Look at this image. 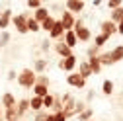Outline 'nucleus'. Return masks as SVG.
I'll use <instances>...</instances> for the list:
<instances>
[{"label":"nucleus","mask_w":123,"mask_h":121,"mask_svg":"<svg viewBox=\"0 0 123 121\" xmlns=\"http://www.w3.org/2000/svg\"><path fill=\"white\" fill-rule=\"evenodd\" d=\"M4 117V111H2V108H0V119H2Z\"/></svg>","instance_id":"a18cd8bd"},{"label":"nucleus","mask_w":123,"mask_h":121,"mask_svg":"<svg viewBox=\"0 0 123 121\" xmlns=\"http://www.w3.org/2000/svg\"><path fill=\"white\" fill-rule=\"evenodd\" d=\"M67 84H68V86H72V88H78V90H82V88L86 86V80L80 76L78 72H70L68 76H67Z\"/></svg>","instance_id":"39448f33"},{"label":"nucleus","mask_w":123,"mask_h":121,"mask_svg":"<svg viewBox=\"0 0 123 121\" xmlns=\"http://www.w3.org/2000/svg\"><path fill=\"white\" fill-rule=\"evenodd\" d=\"M12 24L16 25L18 33H27V18H25V14H18V16H14L12 18Z\"/></svg>","instance_id":"0eeeda50"},{"label":"nucleus","mask_w":123,"mask_h":121,"mask_svg":"<svg viewBox=\"0 0 123 121\" xmlns=\"http://www.w3.org/2000/svg\"><path fill=\"white\" fill-rule=\"evenodd\" d=\"M63 41L68 45L70 49H74V45L78 43V39H76V33H74V29H70V31H67L65 33V37H63Z\"/></svg>","instance_id":"dca6fc26"},{"label":"nucleus","mask_w":123,"mask_h":121,"mask_svg":"<svg viewBox=\"0 0 123 121\" xmlns=\"http://www.w3.org/2000/svg\"><path fill=\"white\" fill-rule=\"evenodd\" d=\"M100 63H102V67H110V65H113L110 51H107V53H100Z\"/></svg>","instance_id":"a878e982"},{"label":"nucleus","mask_w":123,"mask_h":121,"mask_svg":"<svg viewBox=\"0 0 123 121\" xmlns=\"http://www.w3.org/2000/svg\"><path fill=\"white\" fill-rule=\"evenodd\" d=\"M49 47H51V41H49V39H43V41H41V49H43V51H49Z\"/></svg>","instance_id":"58836bf2"},{"label":"nucleus","mask_w":123,"mask_h":121,"mask_svg":"<svg viewBox=\"0 0 123 121\" xmlns=\"http://www.w3.org/2000/svg\"><path fill=\"white\" fill-rule=\"evenodd\" d=\"M88 65H90V68H92V74H100V72H102L100 57H96V59H88Z\"/></svg>","instance_id":"6ab92c4d"},{"label":"nucleus","mask_w":123,"mask_h":121,"mask_svg":"<svg viewBox=\"0 0 123 121\" xmlns=\"http://www.w3.org/2000/svg\"><path fill=\"white\" fill-rule=\"evenodd\" d=\"M65 33H67V31H65L63 24H61V22L57 20V24L53 25V29L49 31V37H51V39H63V37H65Z\"/></svg>","instance_id":"9d476101"},{"label":"nucleus","mask_w":123,"mask_h":121,"mask_svg":"<svg viewBox=\"0 0 123 121\" xmlns=\"http://www.w3.org/2000/svg\"><path fill=\"white\" fill-rule=\"evenodd\" d=\"M92 115H94V109H92V108H86V109L78 115V121H90Z\"/></svg>","instance_id":"cd10ccee"},{"label":"nucleus","mask_w":123,"mask_h":121,"mask_svg":"<svg viewBox=\"0 0 123 121\" xmlns=\"http://www.w3.org/2000/svg\"><path fill=\"white\" fill-rule=\"evenodd\" d=\"M78 67V60H76V57L74 55H70V57H67V59H61V63H59V68L61 70H65V72H74V68Z\"/></svg>","instance_id":"20e7f679"},{"label":"nucleus","mask_w":123,"mask_h":121,"mask_svg":"<svg viewBox=\"0 0 123 121\" xmlns=\"http://www.w3.org/2000/svg\"><path fill=\"white\" fill-rule=\"evenodd\" d=\"M121 4H123L121 0H110V2H107V8H110V10L113 12V10H117V8H121Z\"/></svg>","instance_id":"72a5a7b5"},{"label":"nucleus","mask_w":123,"mask_h":121,"mask_svg":"<svg viewBox=\"0 0 123 121\" xmlns=\"http://www.w3.org/2000/svg\"><path fill=\"white\" fill-rule=\"evenodd\" d=\"M107 39H110V37H107V35H104V33H100V35H96V37H94V45H96V47L100 49L102 45H105V43H107Z\"/></svg>","instance_id":"c756f323"},{"label":"nucleus","mask_w":123,"mask_h":121,"mask_svg":"<svg viewBox=\"0 0 123 121\" xmlns=\"http://www.w3.org/2000/svg\"><path fill=\"white\" fill-rule=\"evenodd\" d=\"M8 41H10V33L8 31H2V33H0V47L8 45Z\"/></svg>","instance_id":"473e14b6"},{"label":"nucleus","mask_w":123,"mask_h":121,"mask_svg":"<svg viewBox=\"0 0 123 121\" xmlns=\"http://www.w3.org/2000/svg\"><path fill=\"white\" fill-rule=\"evenodd\" d=\"M55 119H57V121H67V117H65L63 111H61V113H55Z\"/></svg>","instance_id":"ea45409f"},{"label":"nucleus","mask_w":123,"mask_h":121,"mask_svg":"<svg viewBox=\"0 0 123 121\" xmlns=\"http://www.w3.org/2000/svg\"><path fill=\"white\" fill-rule=\"evenodd\" d=\"M4 119H6V121H18L20 117H18L16 108H8V109H4Z\"/></svg>","instance_id":"5701e85b"},{"label":"nucleus","mask_w":123,"mask_h":121,"mask_svg":"<svg viewBox=\"0 0 123 121\" xmlns=\"http://www.w3.org/2000/svg\"><path fill=\"white\" fill-rule=\"evenodd\" d=\"M49 113H45V111H37L35 113V121H47Z\"/></svg>","instance_id":"4c0bfd02"},{"label":"nucleus","mask_w":123,"mask_h":121,"mask_svg":"<svg viewBox=\"0 0 123 121\" xmlns=\"http://www.w3.org/2000/svg\"><path fill=\"white\" fill-rule=\"evenodd\" d=\"M55 53H57L61 59H67V57L72 55V49L68 47L65 41H57V43H55Z\"/></svg>","instance_id":"6e6552de"},{"label":"nucleus","mask_w":123,"mask_h":121,"mask_svg":"<svg viewBox=\"0 0 123 121\" xmlns=\"http://www.w3.org/2000/svg\"><path fill=\"white\" fill-rule=\"evenodd\" d=\"M59 22L63 24V27H65V31H70V29H74L76 18H74V14H70L68 10H65V12H63V16H61V20H59Z\"/></svg>","instance_id":"423d86ee"},{"label":"nucleus","mask_w":123,"mask_h":121,"mask_svg":"<svg viewBox=\"0 0 123 121\" xmlns=\"http://www.w3.org/2000/svg\"><path fill=\"white\" fill-rule=\"evenodd\" d=\"M92 98H94V90H90V92H88V96H86V100H88V102H90V100H92Z\"/></svg>","instance_id":"37998d69"},{"label":"nucleus","mask_w":123,"mask_h":121,"mask_svg":"<svg viewBox=\"0 0 123 121\" xmlns=\"http://www.w3.org/2000/svg\"><path fill=\"white\" fill-rule=\"evenodd\" d=\"M96 57H100V49L94 45V47L88 49V59H96Z\"/></svg>","instance_id":"f704fd0d"},{"label":"nucleus","mask_w":123,"mask_h":121,"mask_svg":"<svg viewBox=\"0 0 123 121\" xmlns=\"http://www.w3.org/2000/svg\"><path fill=\"white\" fill-rule=\"evenodd\" d=\"M16 96H14L12 92H6L4 96H2V105H4V108L8 109V108H16Z\"/></svg>","instance_id":"4468645a"},{"label":"nucleus","mask_w":123,"mask_h":121,"mask_svg":"<svg viewBox=\"0 0 123 121\" xmlns=\"http://www.w3.org/2000/svg\"><path fill=\"white\" fill-rule=\"evenodd\" d=\"M33 67H35V68H33V72H35V74H43V72H45V68H47V60H45V59H37Z\"/></svg>","instance_id":"4be33fe9"},{"label":"nucleus","mask_w":123,"mask_h":121,"mask_svg":"<svg viewBox=\"0 0 123 121\" xmlns=\"http://www.w3.org/2000/svg\"><path fill=\"white\" fill-rule=\"evenodd\" d=\"M76 121H78V119H76Z\"/></svg>","instance_id":"49530a36"},{"label":"nucleus","mask_w":123,"mask_h":121,"mask_svg":"<svg viewBox=\"0 0 123 121\" xmlns=\"http://www.w3.org/2000/svg\"><path fill=\"white\" fill-rule=\"evenodd\" d=\"M47 121H57V119H55V113H49V117H47Z\"/></svg>","instance_id":"c03bdc74"},{"label":"nucleus","mask_w":123,"mask_h":121,"mask_svg":"<svg viewBox=\"0 0 123 121\" xmlns=\"http://www.w3.org/2000/svg\"><path fill=\"white\" fill-rule=\"evenodd\" d=\"M55 24H57V20H55L53 16H49L47 20H45V22L41 24V29H45V31H47V33H49V31H51V29H53V25H55Z\"/></svg>","instance_id":"393cba45"},{"label":"nucleus","mask_w":123,"mask_h":121,"mask_svg":"<svg viewBox=\"0 0 123 121\" xmlns=\"http://www.w3.org/2000/svg\"><path fill=\"white\" fill-rule=\"evenodd\" d=\"M16 80H18V84L22 88H33L35 82H37V74L31 68H24V70H20V74H18Z\"/></svg>","instance_id":"f257e3e1"},{"label":"nucleus","mask_w":123,"mask_h":121,"mask_svg":"<svg viewBox=\"0 0 123 121\" xmlns=\"http://www.w3.org/2000/svg\"><path fill=\"white\" fill-rule=\"evenodd\" d=\"M102 92H104L105 96H111V94H113V82H111V80H104V84H102Z\"/></svg>","instance_id":"bb28decb"},{"label":"nucleus","mask_w":123,"mask_h":121,"mask_svg":"<svg viewBox=\"0 0 123 121\" xmlns=\"http://www.w3.org/2000/svg\"><path fill=\"white\" fill-rule=\"evenodd\" d=\"M84 4H86L84 0H68L65 10H68L70 14H76V12H82L84 10Z\"/></svg>","instance_id":"9b49d317"},{"label":"nucleus","mask_w":123,"mask_h":121,"mask_svg":"<svg viewBox=\"0 0 123 121\" xmlns=\"http://www.w3.org/2000/svg\"><path fill=\"white\" fill-rule=\"evenodd\" d=\"M47 18H49V10L45 8V6H41V8H39V10H35V14H33V20H35L37 24H43Z\"/></svg>","instance_id":"ddd939ff"},{"label":"nucleus","mask_w":123,"mask_h":121,"mask_svg":"<svg viewBox=\"0 0 123 121\" xmlns=\"http://www.w3.org/2000/svg\"><path fill=\"white\" fill-rule=\"evenodd\" d=\"M74 33H76V39L78 41H90V37H92V31L84 25V22L82 20H76V24H74Z\"/></svg>","instance_id":"7ed1b4c3"},{"label":"nucleus","mask_w":123,"mask_h":121,"mask_svg":"<svg viewBox=\"0 0 123 121\" xmlns=\"http://www.w3.org/2000/svg\"><path fill=\"white\" fill-rule=\"evenodd\" d=\"M55 98H57V96H53V94H47V96L43 98V108L51 109V108H53V103H55Z\"/></svg>","instance_id":"7c9ffc66"},{"label":"nucleus","mask_w":123,"mask_h":121,"mask_svg":"<svg viewBox=\"0 0 123 121\" xmlns=\"http://www.w3.org/2000/svg\"><path fill=\"white\" fill-rule=\"evenodd\" d=\"M29 109H33V111H41V109H43V98L33 96L31 100H29Z\"/></svg>","instance_id":"aec40b11"},{"label":"nucleus","mask_w":123,"mask_h":121,"mask_svg":"<svg viewBox=\"0 0 123 121\" xmlns=\"http://www.w3.org/2000/svg\"><path fill=\"white\" fill-rule=\"evenodd\" d=\"M61 102H63V113L67 119H72L74 117V105H76V100L72 94H65L63 98H61Z\"/></svg>","instance_id":"f03ea898"},{"label":"nucleus","mask_w":123,"mask_h":121,"mask_svg":"<svg viewBox=\"0 0 123 121\" xmlns=\"http://www.w3.org/2000/svg\"><path fill=\"white\" fill-rule=\"evenodd\" d=\"M84 109H86V103H84V102H76V105H74V115H80Z\"/></svg>","instance_id":"2f4dec72"},{"label":"nucleus","mask_w":123,"mask_h":121,"mask_svg":"<svg viewBox=\"0 0 123 121\" xmlns=\"http://www.w3.org/2000/svg\"><path fill=\"white\" fill-rule=\"evenodd\" d=\"M117 33H121V35H123V22H121V24H117Z\"/></svg>","instance_id":"79ce46f5"},{"label":"nucleus","mask_w":123,"mask_h":121,"mask_svg":"<svg viewBox=\"0 0 123 121\" xmlns=\"http://www.w3.org/2000/svg\"><path fill=\"white\" fill-rule=\"evenodd\" d=\"M110 55H111L113 65H115V63H119V60L123 59V45H117V47H113V49L110 51Z\"/></svg>","instance_id":"a211bd4d"},{"label":"nucleus","mask_w":123,"mask_h":121,"mask_svg":"<svg viewBox=\"0 0 123 121\" xmlns=\"http://www.w3.org/2000/svg\"><path fill=\"white\" fill-rule=\"evenodd\" d=\"M78 74H80L84 80L92 76V68H90V65H88V60H84V63H80V65H78Z\"/></svg>","instance_id":"2eb2a0df"},{"label":"nucleus","mask_w":123,"mask_h":121,"mask_svg":"<svg viewBox=\"0 0 123 121\" xmlns=\"http://www.w3.org/2000/svg\"><path fill=\"white\" fill-rule=\"evenodd\" d=\"M29 109V100L27 98H24V100H20L18 103H16V111H18V117H22V115H25V111Z\"/></svg>","instance_id":"f3484780"},{"label":"nucleus","mask_w":123,"mask_h":121,"mask_svg":"<svg viewBox=\"0 0 123 121\" xmlns=\"http://www.w3.org/2000/svg\"><path fill=\"white\" fill-rule=\"evenodd\" d=\"M35 84H41V86H49V76H45V74H39L37 76V82Z\"/></svg>","instance_id":"e433bc0d"},{"label":"nucleus","mask_w":123,"mask_h":121,"mask_svg":"<svg viewBox=\"0 0 123 121\" xmlns=\"http://www.w3.org/2000/svg\"><path fill=\"white\" fill-rule=\"evenodd\" d=\"M33 94L37 96V98H45L49 94V86H41V84H35L33 86Z\"/></svg>","instance_id":"412c9836"},{"label":"nucleus","mask_w":123,"mask_h":121,"mask_svg":"<svg viewBox=\"0 0 123 121\" xmlns=\"http://www.w3.org/2000/svg\"><path fill=\"white\" fill-rule=\"evenodd\" d=\"M25 4L31 8V10H39V8H41V0H27Z\"/></svg>","instance_id":"c9c22d12"},{"label":"nucleus","mask_w":123,"mask_h":121,"mask_svg":"<svg viewBox=\"0 0 123 121\" xmlns=\"http://www.w3.org/2000/svg\"><path fill=\"white\" fill-rule=\"evenodd\" d=\"M8 78H10V80H14V78H18V74L14 72V70H10V72H8Z\"/></svg>","instance_id":"a19ab883"},{"label":"nucleus","mask_w":123,"mask_h":121,"mask_svg":"<svg viewBox=\"0 0 123 121\" xmlns=\"http://www.w3.org/2000/svg\"><path fill=\"white\" fill-rule=\"evenodd\" d=\"M100 29H102V33H104V35H107V37H111V35H115V33H117V25H115L111 20L102 22V24H100Z\"/></svg>","instance_id":"1a4fd4ad"},{"label":"nucleus","mask_w":123,"mask_h":121,"mask_svg":"<svg viewBox=\"0 0 123 121\" xmlns=\"http://www.w3.org/2000/svg\"><path fill=\"white\" fill-rule=\"evenodd\" d=\"M12 10H4L2 12V16H0V29H2V31H6V27L10 25V22H12Z\"/></svg>","instance_id":"f8f14e48"},{"label":"nucleus","mask_w":123,"mask_h":121,"mask_svg":"<svg viewBox=\"0 0 123 121\" xmlns=\"http://www.w3.org/2000/svg\"><path fill=\"white\" fill-rule=\"evenodd\" d=\"M111 22L117 25V24H121L123 22V6L121 8H117V10H113L111 12Z\"/></svg>","instance_id":"b1692460"},{"label":"nucleus","mask_w":123,"mask_h":121,"mask_svg":"<svg viewBox=\"0 0 123 121\" xmlns=\"http://www.w3.org/2000/svg\"><path fill=\"white\" fill-rule=\"evenodd\" d=\"M39 27H41V24H37L33 18H27V31H39Z\"/></svg>","instance_id":"c85d7f7f"}]
</instances>
